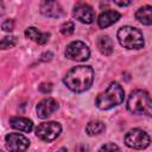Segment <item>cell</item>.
I'll return each instance as SVG.
<instances>
[{"mask_svg": "<svg viewBox=\"0 0 152 152\" xmlns=\"http://www.w3.org/2000/svg\"><path fill=\"white\" fill-rule=\"evenodd\" d=\"M25 36L27 38H30L31 40L37 42L38 44H45L49 40L50 33H48V32H40L36 27H27L25 30Z\"/></svg>", "mask_w": 152, "mask_h": 152, "instance_id": "obj_14", "label": "cell"}, {"mask_svg": "<svg viewBox=\"0 0 152 152\" xmlns=\"http://www.w3.org/2000/svg\"><path fill=\"white\" fill-rule=\"evenodd\" d=\"M72 15L83 24H91L95 19L93 8L88 4H83V2H78L75 5Z\"/></svg>", "mask_w": 152, "mask_h": 152, "instance_id": "obj_9", "label": "cell"}, {"mask_svg": "<svg viewBox=\"0 0 152 152\" xmlns=\"http://www.w3.org/2000/svg\"><path fill=\"white\" fill-rule=\"evenodd\" d=\"M116 5H119V6H128L131 2L129 1H124V2H119V1H114Z\"/></svg>", "mask_w": 152, "mask_h": 152, "instance_id": "obj_24", "label": "cell"}, {"mask_svg": "<svg viewBox=\"0 0 152 152\" xmlns=\"http://www.w3.org/2000/svg\"><path fill=\"white\" fill-rule=\"evenodd\" d=\"M40 12L50 18H58L62 15L63 10L57 1H44L40 5Z\"/></svg>", "mask_w": 152, "mask_h": 152, "instance_id": "obj_11", "label": "cell"}, {"mask_svg": "<svg viewBox=\"0 0 152 152\" xmlns=\"http://www.w3.org/2000/svg\"><path fill=\"white\" fill-rule=\"evenodd\" d=\"M52 58V53L51 52H44L43 55H42V61H50Z\"/></svg>", "mask_w": 152, "mask_h": 152, "instance_id": "obj_23", "label": "cell"}, {"mask_svg": "<svg viewBox=\"0 0 152 152\" xmlns=\"http://www.w3.org/2000/svg\"><path fill=\"white\" fill-rule=\"evenodd\" d=\"M135 18L144 25H152V6L145 5L135 12Z\"/></svg>", "mask_w": 152, "mask_h": 152, "instance_id": "obj_15", "label": "cell"}, {"mask_svg": "<svg viewBox=\"0 0 152 152\" xmlns=\"http://www.w3.org/2000/svg\"><path fill=\"white\" fill-rule=\"evenodd\" d=\"M106 129V125L100 120L89 121L86 126V132L88 135H97Z\"/></svg>", "mask_w": 152, "mask_h": 152, "instance_id": "obj_17", "label": "cell"}, {"mask_svg": "<svg viewBox=\"0 0 152 152\" xmlns=\"http://www.w3.org/2000/svg\"><path fill=\"white\" fill-rule=\"evenodd\" d=\"M61 131H62V127L58 122L49 121V122L40 124L36 129V134L39 139L50 142V141H53L61 134Z\"/></svg>", "mask_w": 152, "mask_h": 152, "instance_id": "obj_7", "label": "cell"}, {"mask_svg": "<svg viewBox=\"0 0 152 152\" xmlns=\"http://www.w3.org/2000/svg\"><path fill=\"white\" fill-rule=\"evenodd\" d=\"M127 109L132 114L152 116V99L145 90H134L128 97Z\"/></svg>", "mask_w": 152, "mask_h": 152, "instance_id": "obj_3", "label": "cell"}, {"mask_svg": "<svg viewBox=\"0 0 152 152\" xmlns=\"http://www.w3.org/2000/svg\"><path fill=\"white\" fill-rule=\"evenodd\" d=\"M1 27H2V30H4V31L10 32V31H12V30H13V27H14V23H13V20H12V19H7V20H5V21L2 23Z\"/></svg>", "mask_w": 152, "mask_h": 152, "instance_id": "obj_21", "label": "cell"}, {"mask_svg": "<svg viewBox=\"0 0 152 152\" xmlns=\"http://www.w3.org/2000/svg\"><path fill=\"white\" fill-rule=\"evenodd\" d=\"M89 56H90L89 48L81 40L71 42L65 49V57L72 61L83 62V61H87Z\"/></svg>", "mask_w": 152, "mask_h": 152, "instance_id": "obj_6", "label": "cell"}, {"mask_svg": "<svg viewBox=\"0 0 152 152\" xmlns=\"http://www.w3.org/2000/svg\"><path fill=\"white\" fill-rule=\"evenodd\" d=\"M6 147L10 152H24L27 150L30 141L26 137L19 133H10L5 138Z\"/></svg>", "mask_w": 152, "mask_h": 152, "instance_id": "obj_8", "label": "cell"}, {"mask_svg": "<svg viewBox=\"0 0 152 152\" xmlns=\"http://www.w3.org/2000/svg\"><path fill=\"white\" fill-rule=\"evenodd\" d=\"M15 44H17V38L14 36H7L2 38L0 46L1 49H10V48H13Z\"/></svg>", "mask_w": 152, "mask_h": 152, "instance_id": "obj_18", "label": "cell"}, {"mask_svg": "<svg viewBox=\"0 0 152 152\" xmlns=\"http://www.w3.org/2000/svg\"><path fill=\"white\" fill-rule=\"evenodd\" d=\"M125 144L134 150H144L150 145V137L148 134L139 128H133L131 131H128L125 134Z\"/></svg>", "mask_w": 152, "mask_h": 152, "instance_id": "obj_5", "label": "cell"}, {"mask_svg": "<svg viewBox=\"0 0 152 152\" xmlns=\"http://www.w3.org/2000/svg\"><path fill=\"white\" fill-rule=\"evenodd\" d=\"M38 89H39L42 93L48 94V93H50V91L52 90V84H51V83H42V84L38 87Z\"/></svg>", "mask_w": 152, "mask_h": 152, "instance_id": "obj_22", "label": "cell"}, {"mask_svg": "<svg viewBox=\"0 0 152 152\" xmlns=\"http://www.w3.org/2000/svg\"><path fill=\"white\" fill-rule=\"evenodd\" d=\"M118 40L126 49H141L144 46L142 33L133 26H122L118 31Z\"/></svg>", "mask_w": 152, "mask_h": 152, "instance_id": "obj_4", "label": "cell"}, {"mask_svg": "<svg viewBox=\"0 0 152 152\" xmlns=\"http://www.w3.org/2000/svg\"><path fill=\"white\" fill-rule=\"evenodd\" d=\"M94 80V70L88 65H78L70 69L65 77L64 84L75 93H82L90 88Z\"/></svg>", "mask_w": 152, "mask_h": 152, "instance_id": "obj_1", "label": "cell"}, {"mask_svg": "<svg viewBox=\"0 0 152 152\" xmlns=\"http://www.w3.org/2000/svg\"><path fill=\"white\" fill-rule=\"evenodd\" d=\"M121 14L116 11H113V10H108V11H104L102 12L99 18H97V24L101 28H106L110 25H113L114 23H116L119 19H120Z\"/></svg>", "mask_w": 152, "mask_h": 152, "instance_id": "obj_12", "label": "cell"}, {"mask_svg": "<svg viewBox=\"0 0 152 152\" xmlns=\"http://www.w3.org/2000/svg\"><path fill=\"white\" fill-rule=\"evenodd\" d=\"M97 48L102 55L109 56L113 52V42L108 36H101L97 38Z\"/></svg>", "mask_w": 152, "mask_h": 152, "instance_id": "obj_16", "label": "cell"}, {"mask_svg": "<svg viewBox=\"0 0 152 152\" xmlns=\"http://www.w3.org/2000/svg\"><path fill=\"white\" fill-rule=\"evenodd\" d=\"M124 97H125V91L122 87L118 82H112L103 93L97 95L95 100V106L102 110L110 109L120 104L124 101Z\"/></svg>", "mask_w": 152, "mask_h": 152, "instance_id": "obj_2", "label": "cell"}, {"mask_svg": "<svg viewBox=\"0 0 152 152\" xmlns=\"http://www.w3.org/2000/svg\"><path fill=\"white\" fill-rule=\"evenodd\" d=\"M58 152H66V148H64V147H63V148H61Z\"/></svg>", "mask_w": 152, "mask_h": 152, "instance_id": "obj_25", "label": "cell"}, {"mask_svg": "<svg viewBox=\"0 0 152 152\" xmlns=\"http://www.w3.org/2000/svg\"><path fill=\"white\" fill-rule=\"evenodd\" d=\"M57 109H58L57 101L52 97H46L37 104V115L40 119H46Z\"/></svg>", "mask_w": 152, "mask_h": 152, "instance_id": "obj_10", "label": "cell"}, {"mask_svg": "<svg viewBox=\"0 0 152 152\" xmlns=\"http://www.w3.org/2000/svg\"><path fill=\"white\" fill-rule=\"evenodd\" d=\"M99 152H121V150L119 148V146L114 142H107L104 145H102L99 150Z\"/></svg>", "mask_w": 152, "mask_h": 152, "instance_id": "obj_20", "label": "cell"}, {"mask_svg": "<svg viewBox=\"0 0 152 152\" xmlns=\"http://www.w3.org/2000/svg\"><path fill=\"white\" fill-rule=\"evenodd\" d=\"M75 31V24L72 21H66L61 26V32L64 36H70Z\"/></svg>", "mask_w": 152, "mask_h": 152, "instance_id": "obj_19", "label": "cell"}, {"mask_svg": "<svg viewBox=\"0 0 152 152\" xmlns=\"http://www.w3.org/2000/svg\"><path fill=\"white\" fill-rule=\"evenodd\" d=\"M10 125L12 128L14 129H18L20 132H25V133H28L32 131L33 128V122L26 118H19V116H15V118H11L10 119Z\"/></svg>", "mask_w": 152, "mask_h": 152, "instance_id": "obj_13", "label": "cell"}]
</instances>
